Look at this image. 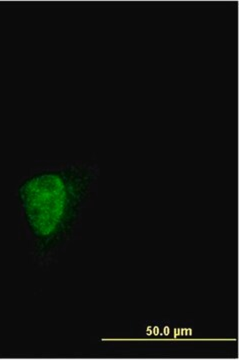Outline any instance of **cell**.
<instances>
[{"instance_id": "6da1fadb", "label": "cell", "mask_w": 239, "mask_h": 360, "mask_svg": "<svg viewBox=\"0 0 239 360\" xmlns=\"http://www.w3.org/2000/svg\"><path fill=\"white\" fill-rule=\"evenodd\" d=\"M89 184L82 172L63 170L34 175L21 186V205L39 245L52 246L65 238Z\"/></svg>"}]
</instances>
